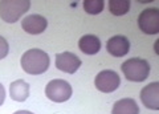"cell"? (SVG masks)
I'll return each instance as SVG.
<instances>
[{"mask_svg":"<svg viewBox=\"0 0 159 114\" xmlns=\"http://www.w3.org/2000/svg\"><path fill=\"white\" fill-rule=\"evenodd\" d=\"M105 2L103 0H85L84 2V9L89 15H98L103 11Z\"/></svg>","mask_w":159,"mask_h":114,"instance_id":"9a60e30c","label":"cell"},{"mask_svg":"<svg viewBox=\"0 0 159 114\" xmlns=\"http://www.w3.org/2000/svg\"><path fill=\"white\" fill-rule=\"evenodd\" d=\"M141 101L147 109H159V82H151L141 90Z\"/></svg>","mask_w":159,"mask_h":114,"instance_id":"9c48e42d","label":"cell"},{"mask_svg":"<svg viewBox=\"0 0 159 114\" xmlns=\"http://www.w3.org/2000/svg\"><path fill=\"white\" fill-rule=\"evenodd\" d=\"M138 27L146 34L159 33V9L146 8L138 16Z\"/></svg>","mask_w":159,"mask_h":114,"instance_id":"5b68a950","label":"cell"},{"mask_svg":"<svg viewBox=\"0 0 159 114\" xmlns=\"http://www.w3.org/2000/svg\"><path fill=\"white\" fill-rule=\"evenodd\" d=\"M119 84H121V78H119L118 73L111 69L99 72L94 80V85L102 93H113L118 89Z\"/></svg>","mask_w":159,"mask_h":114,"instance_id":"8992f818","label":"cell"},{"mask_svg":"<svg viewBox=\"0 0 159 114\" xmlns=\"http://www.w3.org/2000/svg\"><path fill=\"white\" fill-rule=\"evenodd\" d=\"M45 96L53 102H65L72 97V86L65 80H52L45 88Z\"/></svg>","mask_w":159,"mask_h":114,"instance_id":"277c9868","label":"cell"},{"mask_svg":"<svg viewBox=\"0 0 159 114\" xmlns=\"http://www.w3.org/2000/svg\"><path fill=\"white\" fill-rule=\"evenodd\" d=\"M81 66V60L72 52H62L56 54V68L61 72L73 74Z\"/></svg>","mask_w":159,"mask_h":114,"instance_id":"52a82bcc","label":"cell"},{"mask_svg":"<svg viewBox=\"0 0 159 114\" xmlns=\"http://www.w3.org/2000/svg\"><path fill=\"white\" fill-rule=\"evenodd\" d=\"M9 96L13 101L24 102L29 97V84L24 80H16L9 85Z\"/></svg>","mask_w":159,"mask_h":114,"instance_id":"7c38bea8","label":"cell"},{"mask_svg":"<svg viewBox=\"0 0 159 114\" xmlns=\"http://www.w3.org/2000/svg\"><path fill=\"white\" fill-rule=\"evenodd\" d=\"M20 64H21V68L25 73L37 76V74H43L48 71L51 58H49L48 53L44 52L43 49L33 48L23 54Z\"/></svg>","mask_w":159,"mask_h":114,"instance_id":"6da1fadb","label":"cell"},{"mask_svg":"<svg viewBox=\"0 0 159 114\" xmlns=\"http://www.w3.org/2000/svg\"><path fill=\"white\" fill-rule=\"evenodd\" d=\"M106 51L114 57H123L130 52V41L122 34L113 36L106 43Z\"/></svg>","mask_w":159,"mask_h":114,"instance_id":"ba28073f","label":"cell"},{"mask_svg":"<svg viewBox=\"0 0 159 114\" xmlns=\"http://www.w3.org/2000/svg\"><path fill=\"white\" fill-rule=\"evenodd\" d=\"M13 114H33V113L28 112V110H17V112H15Z\"/></svg>","mask_w":159,"mask_h":114,"instance_id":"ac0fdd59","label":"cell"},{"mask_svg":"<svg viewBox=\"0 0 159 114\" xmlns=\"http://www.w3.org/2000/svg\"><path fill=\"white\" fill-rule=\"evenodd\" d=\"M9 52V45L7 40L3 36H0V60H3L4 57H7V54Z\"/></svg>","mask_w":159,"mask_h":114,"instance_id":"2e32d148","label":"cell"},{"mask_svg":"<svg viewBox=\"0 0 159 114\" xmlns=\"http://www.w3.org/2000/svg\"><path fill=\"white\" fill-rule=\"evenodd\" d=\"M109 11L114 16H123L130 11V2L129 0H110L109 2Z\"/></svg>","mask_w":159,"mask_h":114,"instance_id":"5bb4252c","label":"cell"},{"mask_svg":"<svg viewBox=\"0 0 159 114\" xmlns=\"http://www.w3.org/2000/svg\"><path fill=\"white\" fill-rule=\"evenodd\" d=\"M29 8V0H3L0 2V19L6 23H16Z\"/></svg>","mask_w":159,"mask_h":114,"instance_id":"3957f363","label":"cell"},{"mask_svg":"<svg viewBox=\"0 0 159 114\" xmlns=\"http://www.w3.org/2000/svg\"><path fill=\"white\" fill-rule=\"evenodd\" d=\"M126 80L131 82H143L150 76V64L143 58H129L121 65Z\"/></svg>","mask_w":159,"mask_h":114,"instance_id":"7a4b0ae2","label":"cell"},{"mask_svg":"<svg viewBox=\"0 0 159 114\" xmlns=\"http://www.w3.org/2000/svg\"><path fill=\"white\" fill-rule=\"evenodd\" d=\"M48 21L41 15H29L21 20V28L29 34H40L47 29Z\"/></svg>","mask_w":159,"mask_h":114,"instance_id":"30bf717a","label":"cell"},{"mask_svg":"<svg viewBox=\"0 0 159 114\" xmlns=\"http://www.w3.org/2000/svg\"><path fill=\"white\" fill-rule=\"evenodd\" d=\"M78 48L85 54H97L101 49V41L96 34H84L78 41Z\"/></svg>","mask_w":159,"mask_h":114,"instance_id":"8fae6325","label":"cell"},{"mask_svg":"<svg viewBox=\"0 0 159 114\" xmlns=\"http://www.w3.org/2000/svg\"><path fill=\"white\" fill-rule=\"evenodd\" d=\"M111 114H139L138 103L133 98H122L113 105Z\"/></svg>","mask_w":159,"mask_h":114,"instance_id":"4fadbf2b","label":"cell"},{"mask_svg":"<svg viewBox=\"0 0 159 114\" xmlns=\"http://www.w3.org/2000/svg\"><path fill=\"white\" fill-rule=\"evenodd\" d=\"M4 100H6V89H4L3 84H0V106L4 103Z\"/></svg>","mask_w":159,"mask_h":114,"instance_id":"e0dca14e","label":"cell"}]
</instances>
